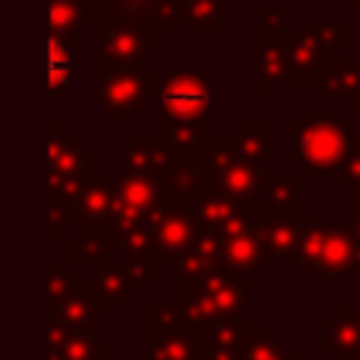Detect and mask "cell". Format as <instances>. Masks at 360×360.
<instances>
[{"label": "cell", "instance_id": "9c48e42d", "mask_svg": "<svg viewBox=\"0 0 360 360\" xmlns=\"http://www.w3.org/2000/svg\"><path fill=\"white\" fill-rule=\"evenodd\" d=\"M45 166L48 177H96V149L87 146L82 135L70 132V124L51 121L45 124Z\"/></svg>", "mask_w": 360, "mask_h": 360}, {"label": "cell", "instance_id": "44dd1931", "mask_svg": "<svg viewBox=\"0 0 360 360\" xmlns=\"http://www.w3.org/2000/svg\"><path fill=\"white\" fill-rule=\"evenodd\" d=\"M45 360H110V346L96 332L48 329Z\"/></svg>", "mask_w": 360, "mask_h": 360}, {"label": "cell", "instance_id": "7a4b0ae2", "mask_svg": "<svg viewBox=\"0 0 360 360\" xmlns=\"http://www.w3.org/2000/svg\"><path fill=\"white\" fill-rule=\"evenodd\" d=\"M205 169H208V188L236 200V202H253L262 194V166L245 155L236 143V138H214L205 149Z\"/></svg>", "mask_w": 360, "mask_h": 360}, {"label": "cell", "instance_id": "f35d334b", "mask_svg": "<svg viewBox=\"0 0 360 360\" xmlns=\"http://www.w3.org/2000/svg\"><path fill=\"white\" fill-rule=\"evenodd\" d=\"M287 37H290V25H287L284 8H264L262 11V42L281 45Z\"/></svg>", "mask_w": 360, "mask_h": 360}, {"label": "cell", "instance_id": "f1b7e54d", "mask_svg": "<svg viewBox=\"0 0 360 360\" xmlns=\"http://www.w3.org/2000/svg\"><path fill=\"white\" fill-rule=\"evenodd\" d=\"M360 90V59H338L329 73H323L312 93L318 98H354Z\"/></svg>", "mask_w": 360, "mask_h": 360}, {"label": "cell", "instance_id": "d6986e66", "mask_svg": "<svg viewBox=\"0 0 360 360\" xmlns=\"http://www.w3.org/2000/svg\"><path fill=\"white\" fill-rule=\"evenodd\" d=\"M186 208H188L191 219H194L200 228L214 231V233H219V236H222L225 231H231V228H236V225H242V222L250 219V208H248L245 202L228 200V197H222V194H217V191H211V188H205V191H202L194 202H188Z\"/></svg>", "mask_w": 360, "mask_h": 360}, {"label": "cell", "instance_id": "4fadbf2b", "mask_svg": "<svg viewBox=\"0 0 360 360\" xmlns=\"http://www.w3.org/2000/svg\"><path fill=\"white\" fill-rule=\"evenodd\" d=\"M281 51L287 56V70H290V84H315L323 73L335 68L340 59L338 51L321 45L304 31H290V37L281 42Z\"/></svg>", "mask_w": 360, "mask_h": 360}, {"label": "cell", "instance_id": "d4e9b609", "mask_svg": "<svg viewBox=\"0 0 360 360\" xmlns=\"http://www.w3.org/2000/svg\"><path fill=\"white\" fill-rule=\"evenodd\" d=\"M250 84L262 90V96H273L278 84H290L287 56L281 45L259 42L250 48Z\"/></svg>", "mask_w": 360, "mask_h": 360}, {"label": "cell", "instance_id": "f546056e", "mask_svg": "<svg viewBox=\"0 0 360 360\" xmlns=\"http://www.w3.org/2000/svg\"><path fill=\"white\" fill-rule=\"evenodd\" d=\"M248 323H219L205 335L202 360H242Z\"/></svg>", "mask_w": 360, "mask_h": 360}, {"label": "cell", "instance_id": "484cf974", "mask_svg": "<svg viewBox=\"0 0 360 360\" xmlns=\"http://www.w3.org/2000/svg\"><path fill=\"white\" fill-rule=\"evenodd\" d=\"M90 278H93V287H96V292L107 309L112 304H127L135 298V284H132V278L121 262L115 264L112 259H98Z\"/></svg>", "mask_w": 360, "mask_h": 360}, {"label": "cell", "instance_id": "52a82bcc", "mask_svg": "<svg viewBox=\"0 0 360 360\" xmlns=\"http://www.w3.org/2000/svg\"><path fill=\"white\" fill-rule=\"evenodd\" d=\"M160 42V34L138 25V22H98V42H96V70H112L127 65L146 62L149 48Z\"/></svg>", "mask_w": 360, "mask_h": 360}, {"label": "cell", "instance_id": "d6a6232c", "mask_svg": "<svg viewBox=\"0 0 360 360\" xmlns=\"http://www.w3.org/2000/svg\"><path fill=\"white\" fill-rule=\"evenodd\" d=\"M242 360H298L290 354L278 338L270 329H245V346H242Z\"/></svg>", "mask_w": 360, "mask_h": 360}, {"label": "cell", "instance_id": "b9f144b4", "mask_svg": "<svg viewBox=\"0 0 360 360\" xmlns=\"http://www.w3.org/2000/svg\"><path fill=\"white\" fill-rule=\"evenodd\" d=\"M352 6H354V8H357V11H360V0H352Z\"/></svg>", "mask_w": 360, "mask_h": 360}, {"label": "cell", "instance_id": "ac0fdd59", "mask_svg": "<svg viewBox=\"0 0 360 360\" xmlns=\"http://www.w3.org/2000/svg\"><path fill=\"white\" fill-rule=\"evenodd\" d=\"M115 200H118V177L115 180L98 177V174L90 177L82 186V191L73 197V202L68 205L73 225L82 228V225H93V222H110Z\"/></svg>", "mask_w": 360, "mask_h": 360}, {"label": "cell", "instance_id": "603a6c76", "mask_svg": "<svg viewBox=\"0 0 360 360\" xmlns=\"http://www.w3.org/2000/svg\"><path fill=\"white\" fill-rule=\"evenodd\" d=\"M121 253V233L110 222H93L82 225L79 236H70V256L68 262L84 264V262H98V259H112Z\"/></svg>", "mask_w": 360, "mask_h": 360}, {"label": "cell", "instance_id": "7c38bea8", "mask_svg": "<svg viewBox=\"0 0 360 360\" xmlns=\"http://www.w3.org/2000/svg\"><path fill=\"white\" fill-rule=\"evenodd\" d=\"M160 205V183L146 174H121L118 177V200L110 217V225L121 233L132 225H146L155 208Z\"/></svg>", "mask_w": 360, "mask_h": 360}, {"label": "cell", "instance_id": "277c9868", "mask_svg": "<svg viewBox=\"0 0 360 360\" xmlns=\"http://www.w3.org/2000/svg\"><path fill=\"white\" fill-rule=\"evenodd\" d=\"M160 121H211L214 76L197 70L160 73L158 93Z\"/></svg>", "mask_w": 360, "mask_h": 360}, {"label": "cell", "instance_id": "ffe728a7", "mask_svg": "<svg viewBox=\"0 0 360 360\" xmlns=\"http://www.w3.org/2000/svg\"><path fill=\"white\" fill-rule=\"evenodd\" d=\"M250 222L264 245V250L270 253V259H292L298 236H301V217L298 214H250Z\"/></svg>", "mask_w": 360, "mask_h": 360}, {"label": "cell", "instance_id": "5bb4252c", "mask_svg": "<svg viewBox=\"0 0 360 360\" xmlns=\"http://www.w3.org/2000/svg\"><path fill=\"white\" fill-rule=\"evenodd\" d=\"M270 253L264 250L253 222H242L231 231H225L219 236V267L248 276V273H259L264 264H270Z\"/></svg>", "mask_w": 360, "mask_h": 360}, {"label": "cell", "instance_id": "6da1fadb", "mask_svg": "<svg viewBox=\"0 0 360 360\" xmlns=\"http://www.w3.org/2000/svg\"><path fill=\"white\" fill-rule=\"evenodd\" d=\"M349 141V127L335 110H304L298 121L290 124V160L301 163L307 172H329L346 160Z\"/></svg>", "mask_w": 360, "mask_h": 360}, {"label": "cell", "instance_id": "ab89813d", "mask_svg": "<svg viewBox=\"0 0 360 360\" xmlns=\"http://www.w3.org/2000/svg\"><path fill=\"white\" fill-rule=\"evenodd\" d=\"M132 360H152V357H149V354H146V352H141V354H135V357H132Z\"/></svg>", "mask_w": 360, "mask_h": 360}, {"label": "cell", "instance_id": "e575fe53", "mask_svg": "<svg viewBox=\"0 0 360 360\" xmlns=\"http://www.w3.org/2000/svg\"><path fill=\"white\" fill-rule=\"evenodd\" d=\"M262 188H264V211L298 214V202H295L298 180L295 177H264Z\"/></svg>", "mask_w": 360, "mask_h": 360}, {"label": "cell", "instance_id": "cb8c5ba5", "mask_svg": "<svg viewBox=\"0 0 360 360\" xmlns=\"http://www.w3.org/2000/svg\"><path fill=\"white\" fill-rule=\"evenodd\" d=\"M90 20L87 0H45V28L48 37L76 48L84 42L82 28Z\"/></svg>", "mask_w": 360, "mask_h": 360}, {"label": "cell", "instance_id": "1f68e13d", "mask_svg": "<svg viewBox=\"0 0 360 360\" xmlns=\"http://www.w3.org/2000/svg\"><path fill=\"white\" fill-rule=\"evenodd\" d=\"M298 31L309 34L312 39H318L321 45H326L332 51H340V48L352 45V39H354L352 20H304L298 25Z\"/></svg>", "mask_w": 360, "mask_h": 360}, {"label": "cell", "instance_id": "60d3db41", "mask_svg": "<svg viewBox=\"0 0 360 360\" xmlns=\"http://www.w3.org/2000/svg\"><path fill=\"white\" fill-rule=\"evenodd\" d=\"M352 101H354V110H360V90H357V96H354Z\"/></svg>", "mask_w": 360, "mask_h": 360}, {"label": "cell", "instance_id": "4316f807", "mask_svg": "<svg viewBox=\"0 0 360 360\" xmlns=\"http://www.w3.org/2000/svg\"><path fill=\"white\" fill-rule=\"evenodd\" d=\"M177 20L188 34H219L225 28V0H177Z\"/></svg>", "mask_w": 360, "mask_h": 360}, {"label": "cell", "instance_id": "836d02e7", "mask_svg": "<svg viewBox=\"0 0 360 360\" xmlns=\"http://www.w3.org/2000/svg\"><path fill=\"white\" fill-rule=\"evenodd\" d=\"M208 267H219V233L197 225V236L191 242V250L177 264V270H208Z\"/></svg>", "mask_w": 360, "mask_h": 360}, {"label": "cell", "instance_id": "8d00e7d4", "mask_svg": "<svg viewBox=\"0 0 360 360\" xmlns=\"http://www.w3.org/2000/svg\"><path fill=\"white\" fill-rule=\"evenodd\" d=\"M73 217L68 202L53 194H45V236L48 239H70L73 236Z\"/></svg>", "mask_w": 360, "mask_h": 360}, {"label": "cell", "instance_id": "ba28073f", "mask_svg": "<svg viewBox=\"0 0 360 360\" xmlns=\"http://www.w3.org/2000/svg\"><path fill=\"white\" fill-rule=\"evenodd\" d=\"M110 309L101 304L90 276H73L70 287L45 301V329H70V332H96V323Z\"/></svg>", "mask_w": 360, "mask_h": 360}, {"label": "cell", "instance_id": "9a60e30c", "mask_svg": "<svg viewBox=\"0 0 360 360\" xmlns=\"http://www.w3.org/2000/svg\"><path fill=\"white\" fill-rule=\"evenodd\" d=\"M160 202L169 205H188L208 188V169L205 158H180L174 160L160 177Z\"/></svg>", "mask_w": 360, "mask_h": 360}, {"label": "cell", "instance_id": "8fae6325", "mask_svg": "<svg viewBox=\"0 0 360 360\" xmlns=\"http://www.w3.org/2000/svg\"><path fill=\"white\" fill-rule=\"evenodd\" d=\"M90 20L98 22H138L166 34L177 22V0H87Z\"/></svg>", "mask_w": 360, "mask_h": 360}, {"label": "cell", "instance_id": "7402d4cb", "mask_svg": "<svg viewBox=\"0 0 360 360\" xmlns=\"http://www.w3.org/2000/svg\"><path fill=\"white\" fill-rule=\"evenodd\" d=\"M158 138L163 146L180 160V158H202L211 135V121H160Z\"/></svg>", "mask_w": 360, "mask_h": 360}, {"label": "cell", "instance_id": "83f0119b", "mask_svg": "<svg viewBox=\"0 0 360 360\" xmlns=\"http://www.w3.org/2000/svg\"><path fill=\"white\" fill-rule=\"evenodd\" d=\"M70 76H73L70 45L48 37L45 39V93L53 98H68L70 96Z\"/></svg>", "mask_w": 360, "mask_h": 360}, {"label": "cell", "instance_id": "3957f363", "mask_svg": "<svg viewBox=\"0 0 360 360\" xmlns=\"http://www.w3.org/2000/svg\"><path fill=\"white\" fill-rule=\"evenodd\" d=\"M158 82H160V73L149 70L146 62L104 70L98 73V82H96V104L110 124H129L135 112L149 98H155Z\"/></svg>", "mask_w": 360, "mask_h": 360}, {"label": "cell", "instance_id": "4dcf8cb0", "mask_svg": "<svg viewBox=\"0 0 360 360\" xmlns=\"http://www.w3.org/2000/svg\"><path fill=\"white\" fill-rule=\"evenodd\" d=\"M273 124L267 121H242L236 127V143L245 155H250L259 166L270 163L273 160V146H276V138H273Z\"/></svg>", "mask_w": 360, "mask_h": 360}, {"label": "cell", "instance_id": "5b68a950", "mask_svg": "<svg viewBox=\"0 0 360 360\" xmlns=\"http://www.w3.org/2000/svg\"><path fill=\"white\" fill-rule=\"evenodd\" d=\"M205 335L180 323L174 304H146V354L152 360H202Z\"/></svg>", "mask_w": 360, "mask_h": 360}, {"label": "cell", "instance_id": "8992f818", "mask_svg": "<svg viewBox=\"0 0 360 360\" xmlns=\"http://www.w3.org/2000/svg\"><path fill=\"white\" fill-rule=\"evenodd\" d=\"M174 281L186 284L197 295H202L222 318V323H248L245 307H248V276L231 273L225 267H208V270H177Z\"/></svg>", "mask_w": 360, "mask_h": 360}, {"label": "cell", "instance_id": "d590c367", "mask_svg": "<svg viewBox=\"0 0 360 360\" xmlns=\"http://www.w3.org/2000/svg\"><path fill=\"white\" fill-rule=\"evenodd\" d=\"M346 346H360V323L354 318L338 315L326 323V349L346 357Z\"/></svg>", "mask_w": 360, "mask_h": 360}, {"label": "cell", "instance_id": "74e56055", "mask_svg": "<svg viewBox=\"0 0 360 360\" xmlns=\"http://www.w3.org/2000/svg\"><path fill=\"white\" fill-rule=\"evenodd\" d=\"M73 281V264L70 262H48L45 264V301L59 298Z\"/></svg>", "mask_w": 360, "mask_h": 360}, {"label": "cell", "instance_id": "e0dca14e", "mask_svg": "<svg viewBox=\"0 0 360 360\" xmlns=\"http://www.w3.org/2000/svg\"><path fill=\"white\" fill-rule=\"evenodd\" d=\"M121 264L127 267L135 290L146 287L152 278L160 276V259L152 248V239H149V228L146 225H132L127 231H121V253H118Z\"/></svg>", "mask_w": 360, "mask_h": 360}, {"label": "cell", "instance_id": "30bf717a", "mask_svg": "<svg viewBox=\"0 0 360 360\" xmlns=\"http://www.w3.org/2000/svg\"><path fill=\"white\" fill-rule=\"evenodd\" d=\"M152 248L160 259V264H180L186 253L191 250V242L197 236V222L191 219L186 205H169L160 202L155 214L146 222Z\"/></svg>", "mask_w": 360, "mask_h": 360}, {"label": "cell", "instance_id": "2e32d148", "mask_svg": "<svg viewBox=\"0 0 360 360\" xmlns=\"http://www.w3.org/2000/svg\"><path fill=\"white\" fill-rule=\"evenodd\" d=\"M174 160L158 135H124L121 141V174L160 177Z\"/></svg>", "mask_w": 360, "mask_h": 360}]
</instances>
